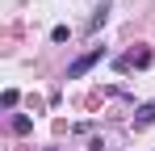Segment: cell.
I'll return each mask as SVG.
<instances>
[{
    "label": "cell",
    "mask_w": 155,
    "mask_h": 151,
    "mask_svg": "<svg viewBox=\"0 0 155 151\" xmlns=\"http://www.w3.org/2000/svg\"><path fill=\"white\" fill-rule=\"evenodd\" d=\"M101 59H105V46H92L88 55H80L76 63L67 67V80H80V76H88L92 67H97V63H101Z\"/></svg>",
    "instance_id": "6da1fadb"
},
{
    "label": "cell",
    "mask_w": 155,
    "mask_h": 151,
    "mask_svg": "<svg viewBox=\"0 0 155 151\" xmlns=\"http://www.w3.org/2000/svg\"><path fill=\"white\" fill-rule=\"evenodd\" d=\"M147 126H155V101H147V105L134 109V130H147Z\"/></svg>",
    "instance_id": "7a4b0ae2"
},
{
    "label": "cell",
    "mask_w": 155,
    "mask_h": 151,
    "mask_svg": "<svg viewBox=\"0 0 155 151\" xmlns=\"http://www.w3.org/2000/svg\"><path fill=\"white\" fill-rule=\"evenodd\" d=\"M105 17H109V4L101 0V8H97V13H92V21H88V34H97V29L105 25Z\"/></svg>",
    "instance_id": "3957f363"
},
{
    "label": "cell",
    "mask_w": 155,
    "mask_h": 151,
    "mask_svg": "<svg viewBox=\"0 0 155 151\" xmlns=\"http://www.w3.org/2000/svg\"><path fill=\"white\" fill-rule=\"evenodd\" d=\"M126 63H130V67H151V50H138V55H130Z\"/></svg>",
    "instance_id": "277c9868"
},
{
    "label": "cell",
    "mask_w": 155,
    "mask_h": 151,
    "mask_svg": "<svg viewBox=\"0 0 155 151\" xmlns=\"http://www.w3.org/2000/svg\"><path fill=\"white\" fill-rule=\"evenodd\" d=\"M29 130H34V122H29L25 113H21V118H13V134H29Z\"/></svg>",
    "instance_id": "5b68a950"
},
{
    "label": "cell",
    "mask_w": 155,
    "mask_h": 151,
    "mask_svg": "<svg viewBox=\"0 0 155 151\" xmlns=\"http://www.w3.org/2000/svg\"><path fill=\"white\" fill-rule=\"evenodd\" d=\"M67 38H71L67 25H54V29H51V42H67Z\"/></svg>",
    "instance_id": "8992f818"
},
{
    "label": "cell",
    "mask_w": 155,
    "mask_h": 151,
    "mask_svg": "<svg viewBox=\"0 0 155 151\" xmlns=\"http://www.w3.org/2000/svg\"><path fill=\"white\" fill-rule=\"evenodd\" d=\"M17 101H21V92H17V88H8V92H4V109H13Z\"/></svg>",
    "instance_id": "52a82bcc"
}]
</instances>
